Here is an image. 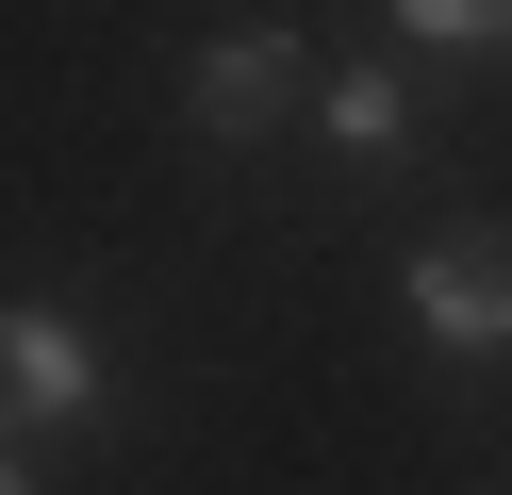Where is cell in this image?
I'll list each match as a JSON object with an SVG mask.
<instances>
[{"label": "cell", "instance_id": "2", "mask_svg": "<svg viewBox=\"0 0 512 495\" xmlns=\"http://www.w3.org/2000/svg\"><path fill=\"white\" fill-rule=\"evenodd\" d=\"M0 396H17V446H34V429H67V413H100V330L83 314H50V297H17V314H0Z\"/></svg>", "mask_w": 512, "mask_h": 495}, {"label": "cell", "instance_id": "3", "mask_svg": "<svg viewBox=\"0 0 512 495\" xmlns=\"http://www.w3.org/2000/svg\"><path fill=\"white\" fill-rule=\"evenodd\" d=\"M281 83H298V33H265V17H248V33H215V50L182 66V116H199V132H232V149H248V132L281 116Z\"/></svg>", "mask_w": 512, "mask_h": 495}, {"label": "cell", "instance_id": "4", "mask_svg": "<svg viewBox=\"0 0 512 495\" xmlns=\"http://www.w3.org/2000/svg\"><path fill=\"white\" fill-rule=\"evenodd\" d=\"M331 132H347V149H413V83H397V66H347V83H331Z\"/></svg>", "mask_w": 512, "mask_h": 495}, {"label": "cell", "instance_id": "1", "mask_svg": "<svg viewBox=\"0 0 512 495\" xmlns=\"http://www.w3.org/2000/svg\"><path fill=\"white\" fill-rule=\"evenodd\" d=\"M397 297H413V330L446 363H512V231H430Z\"/></svg>", "mask_w": 512, "mask_h": 495}, {"label": "cell", "instance_id": "5", "mask_svg": "<svg viewBox=\"0 0 512 495\" xmlns=\"http://www.w3.org/2000/svg\"><path fill=\"white\" fill-rule=\"evenodd\" d=\"M413 50H512V0H397Z\"/></svg>", "mask_w": 512, "mask_h": 495}]
</instances>
